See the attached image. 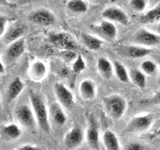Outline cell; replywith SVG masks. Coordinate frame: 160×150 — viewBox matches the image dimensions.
Segmentation results:
<instances>
[{
  "label": "cell",
  "instance_id": "1",
  "mask_svg": "<svg viewBox=\"0 0 160 150\" xmlns=\"http://www.w3.org/2000/svg\"><path fill=\"white\" fill-rule=\"evenodd\" d=\"M29 100L31 103V107L34 112L35 118L38 127L42 131L49 133L50 132V117L49 109L47 107L45 100L41 94L30 90L29 91Z\"/></svg>",
  "mask_w": 160,
  "mask_h": 150
},
{
  "label": "cell",
  "instance_id": "2",
  "mask_svg": "<svg viewBox=\"0 0 160 150\" xmlns=\"http://www.w3.org/2000/svg\"><path fill=\"white\" fill-rule=\"evenodd\" d=\"M103 106L105 112L110 118L118 120L126 112L127 101L121 95L112 94L103 98Z\"/></svg>",
  "mask_w": 160,
  "mask_h": 150
},
{
  "label": "cell",
  "instance_id": "3",
  "mask_svg": "<svg viewBox=\"0 0 160 150\" xmlns=\"http://www.w3.org/2000/svg\"><path fill=\"white\" fill-rule=\"evenodd\" d=\"M14 115L18 122L22 125V126L26 127L28 129H33L37 125L36 118L32 108L28 106L26 104H20L15 108Z\"/></svg>",
  "mask_w": 160,
  "mask_h": 150
},
{
  "label": "cell",
  "instance_id": "4",
  "mask_svg": "<svg viewBox=\"0 0 160 150\" xmlns=\"http://www.w3.org/2000/svg\"><path fill=\"white\" fill-rule=\"evenodd\" d=\"M154 117L152 114H143L134 116L128 122L125 132L127 133H140L147 130L153 123Z\"/></svg>",
  "mask_w": 160,
  "mask_h": 150
},
{
  "label": "cell",
  "instance_id": "5",
  "mask_svg": "<svg viewBox=\"0 0 160 150\" xmlns=\"http://www.w3.org/2000/svg\"><path fill=\"white\" fill-rule=\"evenodd\" d=\"M116 52L123 57L137 59L147 56L151 52V49L140 45H119L116 48Z\"/></svg>",
  "mask_w": 160,
  "mask_h": 150
},
{
  "label": "cell",
  "instance_id": "6",
  "mask_svg": "<svg viewBox=\"0 0 160 150\" xmlns=\"http://www.w3.org/2000/svg\"><path fill=\"white\" fill-rule=\"evenodd\" d=\"M133 40L135 43H137L140 46L147 47V48L157 46L160 43V37L158 35L149 31L147 29H139L134 34Z\"/></svg>",
  "mask_w": 160,
  "mask_h": 150
},
{
  "label": "cell",
  "instance_id": "7",
  "mask_svg": "<svg viewBox=\"0 0 160 150\" xmlns=\"http://www.w3.org/2000/svg\"><path fill=\"white\" fill-rule=\"evenodd\" d=\"M54 93L57 98L58 103L63 108L70 109L74 105V95L63 83L54 84Z\"/></svg>",
  "mask_w": 160,
  "mask_h": 150
},
{
  "label": "cell",
  "instance_id": "8",
  "mask_svg": "<svg viewBox=\"0 0 160 150\" xmlns=\"http://www.w3.org/2000/svg\"><path fill=\"white\" fill-rule=\"evenodd\" d=\"M102 17L104 20L110 22H117L122 25L129 24V17L127 13L121 8L111 6L105 8L102 11Z\"/></svg>",
  "mask_w": 160,
  "mask_h": 150
},
{
  "label": "cell",
  "instance_id": "9",
  "mask_svg": "<svg viewBox=\"0 0 160 150\" xmlns=\"http://www.w3.org/2000/svg\"><path fill=\"white\" fill-rule=\"evenodd\" d=\"M100 132H99V127L98 123L94 117H89V124L88 128L85 133V138L88 146L93 149V150H98L100 148Z\"/></svg>",
  "mask_w": 160,
  "mask_h": 150
},
{
  "label": "cell",
  "instance_id": "10",
  "mask_svg": "<svg viewBox=\"0 0 160 150\" xmlns=\"http://www.w3.org/2000/svg\"><path fill=\"white\" fill-rule=\"evenodd\" d=\"M85 138V134L82 128L75 126L71 128L64 136V145L67 149L73 150L78 148L82 144Z\"/></svg>",
  "mask_w": 160,
  "mask_h": 150
},
{
  "label": "cell",
  "instance_id": "11",
  "mask_svg": "<svg viewBox=\"0 0 160 150\" xmlns=\"http://www.w3.org/2000/svg\"><path fill=\"white\" fill-rule=\"evenodd\" d=\"M49 38L54 46L63 50H75L78 48L73 38L67 33H52Z\"/></svg>",
  "mask_w": 160,
  "mask_h": 150
},
{
  "label": "cell",
  "instance_id": "12",
  "mask_svg": "<svg viewBox=\"0 0 160 150\" xmlns=\"http://www.w3.org/2000/svg\"><path fill=\"white\" fill-rule=\"evenodd\" d=\"M93 30L100 37L107 40V41H113L117 37L116 26L107 20H103L96 26H93Z\"/></svg>",
  "mask_w": 160,
  "mask_h": 150
},
{
  "label": "cell",
  "instance_id": "13",
  "mask_svg": "<svg viewBox=\"0 0 160 150\" xmlns=\"http://www.w3.org/2000/svg\"><path fill=\"white\" fill-rule=\"evenodd\" d=\"M22 130L17 124L8 123L2 125L0 128V137L5 141H14L21 137Z\"/></svg>",
  "mask_w": 160,
  "mask_h": 150
},
{
  "label": "cell",
  "instance_id": "14",
  "mask_svg": "<svg viewBox=\"0 0 160 150\" xmlns=\"http://www.w3.org/2000/svg\"><path fill=\"white\" fill-rule=\"evenodd\" d=\"M49 117L52 121L58 125V126H62L66 123L67 115L64 112L63 107L58 102H52L49 105Z\"/></svg>",
  "mask_w": 160,
  "mask_h": 150
},
{
  "label": "cell",
  "instance_id": "15",
  "mask_svg": "<svg viewBox=\"0 0 160 150\" xmlns=\"http://www.w3.org/2000/svg\"><path fill=\"white\" fill-rule=\"evenodd\" d=\"M29 19L35 24L42 25V26H48V25L53 24L55 21L54 15L48 10H38L30 15Z\"/></svg>",
  "mask_w": 160,
  "mask_h": 150
},
{
  "label": "cell",
  "instance_id": "16",
  "mask_svg": "<svg viewBox=\"0 0 160 150\" xmlns=\"http://www.w3.org/2000/svg\"><path fill=\"white\" fill-rule=\"evenodd\" d=\"M79 92L85 100H92L96 95V85L91 79H84L80 82Z\"/></svg>",
  "mask_w": 160,
  "mask_h": 150
},
{
  "label": "cell",
  "instance_id": "17",
  "mask_svg": "<svg viewBox=\"0 0 160 150\" xmlns=\"http://www.w3.org/2000/svg\"><path fill=\"white\" fill-rule=\"evenodd\" d=\"M46 73H47V67L45 63L42 61L34 62L33 64H31V66H30L28 70L29 77L32 80H34V81H41L46 76Z\"/></svg>",
  "mask_w": 160,
  "mask_h": 150
},
{
  "label": "cell",
  "instance_id": "18",
  "mask_svg": "<svg viewBox=\"0 0 160 150\" xmlns=\"http://www.w3.org/2000/svg\"><path fill=\"white\" fill-rule=\"evenodd\" d=\"M102 141L106 150H121L117 135L112 130H106L102 135Z\"/></svg>",
  "mask_w": 160,
  "mask_h": 150
},
{
  "label": "cell",
  "instance_id": "19",
  "mask_svg": "<svg viewBox=\"0 0 160 150\" xmlns=\"http://www.w3.org/2000/svg\"><path fill=\"white\" fill-rule=\"evenodd\" d=\"M25 84L19 77L14 78L11 82L9 83L7 88V98L9 101H13V100L17 99L18 96L24 90Z\"/></svg>",
  "mask_w": 160,
  "mask_h": 150
},
{
  "label": "cell",
  "instance_id": "20",
  "mask_svg": "<svg viewBox=\"0 0 160 150\" xmlns=\"http://www.w3.org/2000/svg\"><path fill=\"white\" fill-rule=\"evenodd\" d=\"M97 71L104 79H110L114 72L113 64L110 62L109 59L100 57L97 60Z\"/></svg>",
  "mask_w": 160,
  "mask_h": 150
},
{
  "label": "cell",
  "instance_id": "21",
  "mask_svg": "<svg viewBox=\"0 0 160 150\" xmlns=\"http://www.w3.org/2000/svg\"><path fill=\"white\" fill-rule=\"evenodd\" d=\"M25 50V42L23 39H19L17 41L10 44L7 49V55L9 59L16 60L23 54Z\"/></svg>",
  "mask_w": 160,
  "mask_h": 150
},
{
  "label": "cell",
  "instance_id": "22",
  "mask_svg": "<svg viewBox=\"0 0 160 150\" xmlns=\"http://www.w3.org/2000/svg\"><path fill=\"white\" fill-rule=\"evenodd\" d=\"M81 38H82L83 44L88 49L92 50V51L99 50L100 48H101L102 44H103V41L100 38H98L96 36H93V35L88 34V33H82L81 34Z\"/></svg>",
  "mask_w": 160,
  "mask_h": 150
},
{
  "label": "cell",
  "instance_id": "23",
  "mask_svg": "<svg viewBox=\"0 0 160 150\" xmlns=\"http://www.w3.org/2000/svg\"><path fill=\"white\" fill-rule=\"evenodd\" d=\"M160 20V2L154 8L150 9L140 17V22L142 24H150Z\"/></svg>",
  "mask_w": 160,
  "mask_h": 150
},
{
  "label": "cell",
  "instance_id": "24",
  "mask_svg": "<svg viewBox=\"0 0 160 150\" xmlns=\"http://www.w3.org/2000/svg\"><path fill=\"white\" fill-rule=\"evenodd\" d=\"M113 69H114V73L116 75L117 79L119 81H121L123 83H128L130 80L129 76V72L126 69V67L124 65L119 62V61H114L113 63Z\"/></svg>",
  "mask_w": 160,
  "mask_h": 150
},
{
  "label": "cell",
  "instance_id": "25",
  "mask_svg": "<svg viewBox=\"0 0 160 150\" xmlns=\"http://www.w3.org/2000/svg\"><path fill=\"white\" fill-rule=\"evenodd\" d=\"M129 76L131 81L136 85L138 88H145L146 86V75H145L141 70L132 69L129 73Z\"/></svg>",
  "mask_w": 160,
  "mask_h": 150
},
{
  "label": "cell",
  "instance_id": "26",
  "mask_svg": "<svg viewBox=\"0 0 160 150\" xmlns=\"http://www.w3.org/2000/svg\"><path fill=\"white\" fill-rule=\"evenodd\" d=\"M67 8L73 13H85L88 10V5L84 0H69Z\"/></svg>",
  "mask_w": 160,
  "mask_h": 150
},
{
  "label": "cell",
  "instance_id": "27",
  "mask_svg": "<svg viewBox=\"0 0 160 150\" xmlns=\"http://www.w3.org/2000/svg\"><path fill=\"white\" fill-rule=\"evenodd\" d=\"M24 32V29L21 26H16V27H13L9 30V32L6 34L5 36V42L6 43H13L15 41L19 40V38L21 37V35Z\"/></svg>",
  "mask_w": 160,
  "mask_h": 150
},
{
  "label": "cell",
  "instance_id": "28",
  "mask_svg": "<svg viewBox=\"0 0 160 150\" xmlns=\"http://www.w3.org/2000/svg\"><path fill=\"white\" fill-rule=\"evenodd\" d=\"M141 71L148 76H154L157 73V65L152 60H145L140 65Z\"/></svg>",
  "mask_w": 160,
  "mask_h": 150
},
{
  "label": "cell",
  "instance_id": "29",
  "mask_svg": "<svg viewBox=\"0 0 160 150\" xmlns=\"http://www.w3.org/2000/svg\"><path fill=\"white\" fill-rule=\"evenodd\" d=\"M85 68H86V63H85L83 57L80 54H77V56L73 62V66H72L73 71L79 73V72H82L83 70H85Z\"/></svg>",
  "mask_w": 160,
  "mask_h": 150
},
{
  "label": "cell",
  "instance_id": "30",
  "mask_svg": "<svg viewBox=\"0 0 160 150\" xmlns=\"http://www.w3.org/2000/svg\"><path fill=\"white\" fill-rule=\"evenodd\" d=\"M130 6L137 12H142L147 6L146 0H130Z\"/></svg>",
  "mask_w": 160,
  "mask_h": 150
},
{
  "label": "cell",
  "instance_id": "31",
  "mask_svg": "<svg viewBox=\"0 0 160 150\" xmlns=\"http://www.w3.org/2000/svg\"><path fill=\"white\" fill-rule=\"evenodd\" d=\"M124 150H145V147L143 146L141 143L132 142V143L127 144Z\"/></svg>",
  "mask_w": 160,
  "mask_h": 150
},
{
  "label": "cell",
  "instance_id": "32",
  "mask_svg": "<svg viewBox=\"0 0 160 150\" xmlns=\"http://www.w3.org/2000/svg\"><path fill=\"white\" fill-rule=\"evenodd\" d=\"M63 57L68 60V61H71V60H75L76 58V53L74 52V50H64L63 51Z\"/></svg>",
  "mask_w": 160,
  "mask_h": 150
},
{
  "label": "cell",
  "instance_id": "33",
  "mask_svg": "<svg viewBox=\"0 0 160 150\" xmlns=\"http://www.w3.org/2000/svg\"><path fill=\"white\" fill-rule=\"evenodd\" d=\"M13 150H41V148L36 146V145H32V144H25L22 146H19L17 148H15Z\"/></svg>",
  "mask_w": 160,
  "mask_h": 150
},
{
  "label": "cell",
  "instance_id": "34",
  "mask_svg": "<svg viewBox=\"0 0 160 150\" xmlns=\"http://www.w3.org/2000/svg\"><path fill=\"white\" fill-rule=\"evenodd\" d=\"M5 24H6V19H5L4 17H0V36L4 33Z\"/></svg>",
  "mask_w": 160,
  "mask_h": 150
},
{
  "label": "cell",
  "instance_id": "35",
  "mask_svg": "<svg viewBox=\"0 0 160 150\" xmlns=\"http://www.w3.org/2000/svg\"><path fill=\"white\" fill-rule=\"evenodd\" d=\"M153 103L160 105V89L155 93V95L153 96Z\"/></svg>",
  "mask_w": 160,
  "mask_h": 150
},
{
  "label": "cell",
  "instance_id": "36",
  "mask_svg": "<svg viewBox=\"0 0 160 150\" xmlns=\"http://www.w3.org/2000/svg\"><path fill=\"white\" fill-rule=\"evenodd\" d=\"M3 73H5V67L1 61V59H0V74H3Z\"/></svg>",
  "mask_w": 160,
  "mask_h": 150
},
{
  "label": "cell",
  "instance_id": "37",
  "mask_svg": "<svg viewBox=\"0 0 160 150\" xmlns=\"http://www.w3.org/2000/svg\"><path fill=\"white\" fill-rule=\"evenodd\" d=\"M155 136H160V127L157 129V131H156V133H155Z\"/></svg>",
  "mask_w": 160,
  "mask_h": 150
},
{
  "label": "cell",
  "instance_id": "38",
  "mask_svg": "<svg viewBox=\"0 0 160 150\" xmlns=\"http://www.w3.org/2000/svg\"><path fill=\"white\" fill-rule=\"evenodd\" d=\"M156 29H157V32H158V33L160 34V22H159V23L157 24V27H156Z\"/></svg>",
  "mask_w": 160,
  "mask_h": 150
},
{
  "label": "cell",
  "instance_id": "39",
  "mask_svg": "<svg viewBox=\"0 0 160 150\" xmlns=\"http://www.w3.org/2000/svg\"><path fill=\"white\" fill-rule=\"evenodd\" d=\"M6 0H0V3H3V2H5Z\"/></svg>",
  "mask_w": 160,
  "mask_h": 150
},
{
  "label": "cell",
  "instance_id": "40",
  "mask_svg": "<svg viewBox=\"0 0 160 150\" xmlns=\"http://www.w3.org/2000/svg\"><path fill=\"white\" fill-rule=\"evenodd\" d=\"M158 2H160V0H155V3H158Z\"/></svg>",
  "mask_w": 160,
  "mask_h": 150
}]
</instances>
